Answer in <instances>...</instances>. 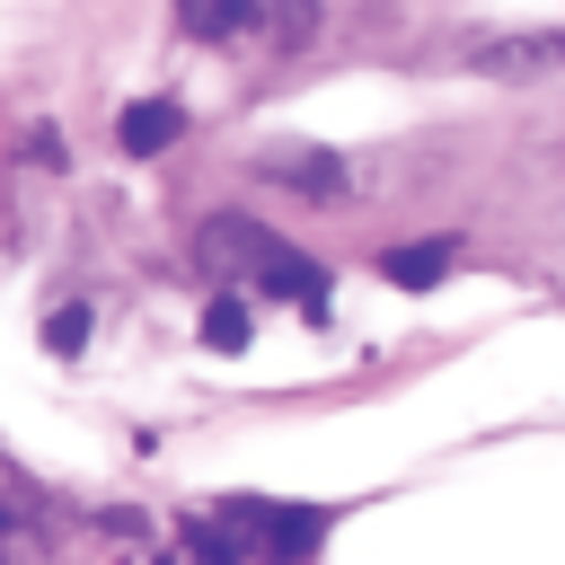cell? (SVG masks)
Instances as JSON below:
<instances>
[{
	"label": "cell",
	"mask_w": 565,
	"mask_h": 565,
	"mask_svg": "<svg viewBox=\"0 0 565 565\" xmlns=\"http://www.w3.org/2000/svg\"><path fill=\"white\" fill-rule=\"evenodd\" d=\"M274 256H282V238L256 230V221H238V212H212V221L194 230V265H203L212 282H230V291H247Z\"/></svg>",
	"instance_id": "cell-1"
},
{
	"label": "cell",
	"mask_w": 565,
	"mask_h": 565,
	"mask_svg": "<svg viewBox=\"0 0 565 565\" xmlns=\"http://www.w3.org/2000/svg\"><path fill=\"white\" fill-rule=\"evenodd\" d=\"M468 71L477 79H556L565 71V26H521V35H477L468 44Z\"/></svg>",
	"instance_id": "cell-2"
},
{
	"label": "cell",
	"mask_w": 565,
	"mask_h": 565,
	"mask_svg": "<svg viewBox=\"0 0 565 565\" xmlns=\"http://www.w3.org/2000/svg\"><path fill=\"white\" fill-rule=\"evenodd\" d=\"M327 530H335L327 503H274V494H265V521H256L247 556H265V565H300V556H318Z\"/></svg>",
	"instance_id": "cell-3"
},
{
	"label": "cell",
	"mask_w": 565,
	"mask_h": 565,
	"mask_svg": "<svg viewBox=\"0 0 565 565\" xmlns=\"http://www.w3.org/2000/svg\"><path fill=\"white\" fill-rule=\"evenodd\" d=\"M185 141V106L177 97H132L124 115H115V150H132V159H159V150H177Z\"/></svg>",
	"instance_id": "cell-4"
},
{
	"label": "cell",
	"mask_w": 565,
	"mask_h": 565,
	"mask_svg": "<svg viewBox=\"0 0 565 565\" xmlns=\"http://www.w3.org/2000/svg\"><path fill=\"white\" fill-rule=\"evenodd\" d=\"M256 177L300 185V194H335V185H344V159H327V150H309V141H282V150H256Z\"/></svg>",
	"instance_id": "cell-5"
},
{
	"label": "cell",
	"mask_w": 565,
	"mask_h": 565,
	"mask_svg": "<svg viewBox=\"0 0 565 565\" xmlns=\"http://www.w3.org/2000/svg\"><path fill=\"white\" fill-rule=\"evenodd\" d=\"M450 256H459L450 238H415V247H388V256H380V274H388L397 291H433V282L450 274Z\"/></svg>",
	"instance_id": "cell-6"
},
{
	"label": "cell",
	"mask_w": 565,
	"mask_h": 565,
	"mask_svg": "<svg viewBox=\"0 0 565 565\" xmlns=\"http://www.w3.org/2000/svg\"><path fill=\"white\" fill-rule=\"evenodd\" d=\"M247 335H256V309H247V291L221 282V291L203 300V344H212V353H247Z\"/></svg>",
	"instance_id": "cell-7"
},
{
	"label": "cell",
	"mask_w": 565,
	"mask_h": 565,
	"mask_svg": "<svg viewBox=\"0 0 565 565\" xmlns=\"http://www.w3.org/2000/svg\"><path fill=\"white\" fill-rule=\"evenodd\" d=\"M247 26H265V44H282V53H300L318 35V0H256Z\"/></svg>",
	"instance_id": "cell-8"
},
{
	"label": "cell",
	"mask_w": 565,
	"mask_h": 565,
	"mask_svg": "<svg viewBox=\"0 0 565 565\" xmlns=\"http://www.w3.org/2000/svg\"><path fill=\"white\" fill-rule=\"evenodd\" d=\"M247 18H256V0H177V26H185V35H203V44L238 35Z\"/></svg>",
	"instance_id": "cell-9"
},
{
	"label": "cell",
	"mask_w": 565,
	"mask_h": 565,
	"mask_svg": "<svg viewBox=\"0 0 565 565\" xmlns=\"http://www.w3.org/2000/svg\"><path fill=\"white\" fill-rule=\"evenodd\" d=\"M88 327H97V318H88V300H62V309H53V318H44V344H53V353H62V362H71V353H79V344H88Z\"/></svg>",
	"instance_id": "cell-10"
},
{
	"label": "cell",
	"mask_w": 565,
	"mask_h": 565,
	"mask_svg": "<svg viewBox=\"0 0 565 565\" xmlns=\"http://www.w3.org/2000/svg\"><path fill=\"white\" fill-rule=\"evenodd\" d=\"M185 547H194V565H247V547L221 521H185Z\"/></svg>",
	"instance_id": "cell-11"
},
{
	"label": "cell",
	"mask_w": 565,
	"mask_h": 565,
	"mask_svg": "<svg viewBox=\"0 0 565 565\" xmlns=\"http://www.w3.org/2000/svg\"><path fill=\"white\" fill-rule=\"evenodd\" d=\"M26 159H44V168H62L71 150H62V132H53V124H35V132H26Z\"/></svg>",
	"instance_id": "cell-12"
}]
</instances>
